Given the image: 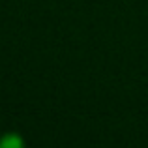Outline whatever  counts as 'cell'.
<instances>
[{
    "label": "cell",
    "instance_id": "6da1fadb",
    "mask_svg": "<svg viewBox=\"0 0 148 148\" xmlns=\"http://www.w3.org/2000/svg\"><path fill=\"white\" fill-rule=\"evenodd\" d=\"M25 143L17 133H6L0 139V148H21Z\"/></svg>",
    "mask_w": 148,
    "mask_h": 148
}]
</instances>
